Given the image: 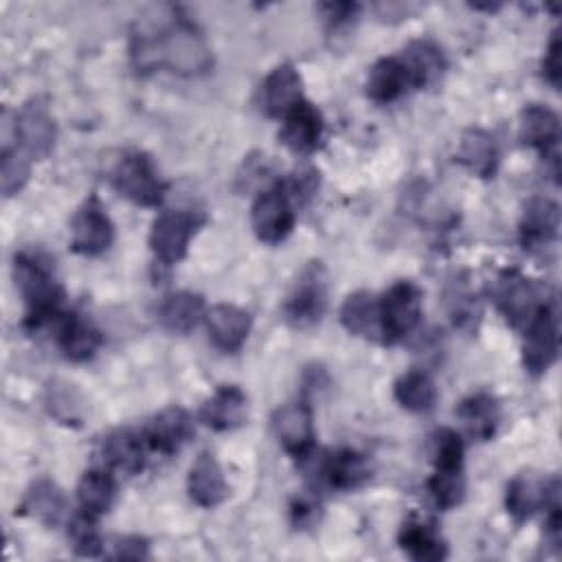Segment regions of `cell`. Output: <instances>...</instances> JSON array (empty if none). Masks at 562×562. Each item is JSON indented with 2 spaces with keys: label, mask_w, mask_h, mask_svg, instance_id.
<instances>
[{
  "label": "cell",
  "mask_w": 562,
  "mask_h": 562,
  "mask_svg": "<svg viewBox=\"0 0 562 562\" xmlns=\"http://www.w3.org/2000/svg\"><path fill=\"white\" fill-rule=\"evenodd\" d=\"M132 59L138 70L149 72L167 68L180 77L206 75L213 66V53L189 18H167L158 26H145L132 37Z\"/></svg>",
  "instance_id": "obj_1"
},
{
  "label": "cell",
  "mask_w": 562,
  "mask_h": 562,
  "mask_svg": "<svg viewBox=\"0 0 562 562\" xmlns=\"http://www.w3.org/2000/svg\"><path fill=\"white\" fill-rule=\"evenodd\" d=\"M13 279L26 303L24 325L37 331L46 325H59L68 316L64 312V290L57 283L50 263L37 252H15L13 257Z\"/></svg>",
  "instance_id": "obj_2"
},
{
  "label": "cell",
  "mask_w": 562,
  "mask_h": 562,
  "mask_svg": "<svg viewBox=\"0 0 562 562\" xmlns=\"http://www.w3.org/2000/svg\"><path fill=\"white\" fill-rule=\"evenodd\" d=\"M112 187L138 206H158L165 198V182L143 151H125L110 169Z\"/></svg>",
  "instance_id": "obj_3"
},
{
  "label": "cell",
  "mask_w": 562,
  "mask_h": 562,
  "mask_svg": "<svg viewBox=\"0 0 562 562\" xmlns=\"http://www.w3.org/2000/svg\"><path fill=\"white\" fill-rule=\"evenodd\" d=\"M327 310V272L321 261H310L296 277L285 303L283 318L296 329L321 323Z\"/></svg>",
  "instance_id": "obj_4"
},
{
  "label": "cell",
  "mask_w": 562,
  "mask_h": 562,
  "mask_svg": "<svg viewBox=\"0 0 562 562\" xmlns=\"http://www.w3.org/2000/svg\"><path fill=\"white\" fill-rule=\"evenodd\" d=\"M422 318V290L413 281L393 283L380 299L382 342L393 345L408 336Z\"/></svg>",
  "instance_id": "obj_5"
},
{
  "label": "cell",
  "mask_w": 562,
  "mask_h": 562,
  "mask_svg": "<svg viewBox=\"0 0 562 562\" xmlns=\"http://www.w3.org/2000/svg\"><path fill=\"white\" fill-rule=\"evenodd\" d=\"M13 140L15 147L29 158H46L57 140L55 119L40 97L29 99L13 119Z\"/></svg>",
  "instance_id": "obj_6"
},
{
  "label": "cell",
  "mask_w": 562,
  "mask_h": 562,
  "mask_svg": "<svg viewBox=\"0 0 562 562\" xmlns=\"http://www.w3.org/2000/svg\"><path fill=\"white\" fill-rule=\"evenodd\" d=\"M492 299L512 327L527 325L544 303L533 281L518 268H507L496 277L492 285Z\"/></svg>",
  "instance_id": "obj_7"
},
{
  "label": "cell",
  "mask_w": 562,
  "mask_h": 562,
  "mask_svg": "<svg viewBox=\"0 0 562 562\" xmlns=\"http://www.w3.org/2000/svg\"><path fill=\"white\" fill-rule=\"evenodd\" d=\"M558 314L551 303H542L527 323L522 340V367L531 375H542L558 360Z\"/></svg>",
  "instance_id": "obj_8"
},
{
  "label": "cell",
  "mask_w": 562,
  "mask_h": 562,
  "mask_svg": "<svg viewBox=\"0 0 562 562\" xmlns=\"http://www.w3.org/2000/svg\"><path fill=\"white\" fill-rule=\"evenodd\" d=\"M198 226L200 217L191 211L178 209L160 213L149 231V248L154 257L165 266L182 261Z\"/></svg>",
  "instance_id": "obj_9"
},
{
  "label": "cell",
  "mask_w": 562,
  "mask_h": 562,
  "mask_svg": "<svg viewBox=\"0 0 562 562\" xmlns=\"http://www.w3.org/2000/svg\"><path fill=\"white\" fill-rule=\"evenodd\" d=\"M301 461L312 463V474L334 490L351 492L371 479L369 459L356 450H338L331 454L310 450Z\"/></svg>",
  "instance_id": "obj_10"
},
{
  "label": "cell",
  "mask_w": 562,
  "mask_h": 562,
  "mask_svg": "<svg viewBox=\"0 0 562 562\" xmlns=\"http://www.w3.org/2000/svg\"><path fill=\"white\" fill-rule=\"evenodd\" d=\"M255 235L266 244L283 241L294 228V204L281 184H274L257 195L250 209Z\"/></svg>",
  "instance_id": "obj_11"
},
{
  "label": "cell",
  "mask_w": 562,
  "mask_h": 562,
  "mask_svg": "<svg viewBox=\"0 0 562 562\" xmlns=\"http://www.w3.org/2000/svg\"><path fill=\"white\" fill-rule=\"evenodd\" d=\"M114 241V224L97 198L86 200L70 222V246L77 255L97 257Z\"/></svg>",
  "instance_id": "obj_12"
},
{
  "label": "cell",
  "mask_w": 562,
  "mask_h": 562,
  "mask_svg": "<svg viewBox=\"0 0 562 562\" xmlns=\"http://www.w3.org/2000/svg\"><path fill=\"white\" fill-rule=\"evenodd\" d=\"M270 428L279 446L292 457L301 459L314 450V415L307 400L279 406L270 417Z\"/></svg>",
  "instance_id": "obj_13"
},
{
  "label": "cell",
  "mask_w": 562,
  "mask_h": 562,
  "mask_svg": "<svg viewBox=\"0 0 562 562\" xmlns=\"http://www.w3.org/2000/svg\"><path fill=\"white\" fill-rule=\"evenodd\" d=\"M518 136L525 145L538 149L544 160L551 162V171L558 178L560 160H558V140H560V119L547 105H527L520 112Z\"/></svg>",
  "instance_id": "obj_14"
},
{
  "label": "cell",
  "mask_w": 562,
  "mask_h": 562,
  "mask_svg": "<svg viewBox=\"0 0 562 562\" xmlns=\"http://www.w3.org/2000/svg\"><path fill=\"white\" fill-rule=\"evenodd\" d=\"M303 101V81L292 64L274 66L259 88V105L268 116L283 119Z\"/></svg>",
  "instance_id": "obj_15"
},
{
  "label": "cell",
  "mask_w": 562,
  "mask_h": 562,
  "mask_svg": "<svg viewBox=\"0 0 562 562\" xmlns=\"http://www.w3.org/2000/svg\"><path fill=\"white\" fill-rule=\"evenodd\" d=\"M204 323L211 342L224 353H235L241 349L252 327L250 314L233 303H217L206 310Z\"/></svg>",
  "instance_id": "obj_16"
},
{
  "label": "cell",
  "mask_w": 562,
  "mask_h": 562,
  "mask_svg": "<svg viewBox=\"0 0 562 562\" xmlns=\"http://www.w3.org/2000/svg\"><path fill=\"white\" fill-rule=\"evenodd\" d=\"M191 437H193V419L180 406L162 408L149 419L145 428L147 446L160 454L178 452L182 446L189 443Z\"/></svg>",
  "instance_id": "obj_17"
},
{
  "label": "cell",
  "mask_w": 562,
  "mask_h": 562,
  "mask_svg": "<svg viewBox=\"0 0 562 562\" xmlns=\"http://www.w3.org/2000/svg\"><path fill=\"white\" fill-rule=\"evenodd\" d=\"M279 138L290 151H294L299 156L312 154L318 147L321 138H323V116H321V112L303 99L296 108H292L283 116Z\"/></svg>",
  "instance_id": "obj_18"
},
{
  "label": "cell",
  "mask_w": 562,
  "mask_h": 562,
  "mask_svg": "<svg viewBox=\"0 0 562 562\" xmlns=\"http://www.w3.org/2000/svg\"><path fill=\"white\" fill-rule=\"evenodd\" d=\"M200 419L204 426L228 432L246 424L248 419V397L239 386L224 384L211 397L204 400L200 408Z\"/></svg>",
  "instance_id": "obj_19"
},
{
  "label": "cell",
  "mask_w": 562,
  "mask_h": 562,
  "mask_svg": "<svg viewBox=\"0 0 562 562\" xmlns=\"http://www.w3.org/2000/svg\"><path fill=\"white\" fill-rule=\"evenodd\" d=\"M518 233L525 250L551 246L560 233V206L549 198H533L525 206Z\"/></svg>",
  "instance_id": "obj_20"
},
{
  "label": "cell",
  "mask_w": 562,
  "mask_h": 562,
  "mask_svg": "<svg viewBox=\"0 0 562 562\" xmlns=\"http://www.w3.org/2000/svg\"><path fill=\"white\" fill-rule=\"evenodd\" d=\"M187 490L195 505L217 507L228 496V485L217 459L209 452H202L189 468Z\"/></svg>",
  "instance_id": "obj_21"
},
{
  "label": "cell",
  "mask_w": 562,
  "mask_h": 562,
  "mask_svg": "<svg viewBox=\"0 0 562 562\" xmlns=\"http://www.w3.org/2000/svg\"><path fill=\"white\" fill-rule=\"evenodd\" d=\"M413 88L435 86L446 72L443 50L432 40H413L400 55Z\"/></svg>",
  "instance_id": "obj_22"
},
{
  "label": "cell",
  "mask_w": 562,
  "mask_h": 562,
  "mask_svg": "<svg viewBox=\"0 0 562 562\" xmlns=\"http://www.w3.org/2000/svg\"><path fill=\"white\" fill-rule=\"evenodd\" d=\"M145 435H138L132 428H116L103 439L101 457L121 474H138L145 468Z\"/></svg>",
  "instance_id": "obj_23"
},
{
  "label": "cell",
  "mask_w": 562,
  "mask_h": 562,
  "mask_svg": "<svg viewBox=\"0 0 562 562\" xmlns=\"http://www.w3.org/2000/svg\"><path fill=\"white\" fill-rule=\"evenodd\" d=\"M457 160L479 178H492L498 169V147L490 132L470 127L461 134Z\"/></svg>",
  "instance_id": "obj_24"
},
{
  "label": "cell",
  "mask_w": 562,
  "mask_h": 562,
  "mask_svg": "<svg viewBox=\"0 0 562 562\" xmlns=\"http://www.w3.org/2000/svg\"><path fill=\"white\" fill-rule=\"evenodd\" d=\"M340 323L353 336L382 342L380 299H375L367 290H358L349 294L340 307Z\"/></svg>",
  "instance_id": "obj_25"
},
{
  "label": "cell",
  "mask_w": 562,
  "mask_h": 562,
  "mask_svg": "<svg viewBox=\"0 0 562 562\" xmlns=\"http://www.w3.org/2000/svg\"><path fill=\"white\" fill-rule=\"evenodd\" d=\"M457 415L463 424V430L474 441H487L496 435V428L501 424V406L498 400L490 393H474L465 397Z\"/></svg>",
  "instance_id": "obj_26"
},
{
  "label": "cell",
  "mask_w": 562,
  "mask_h": 562,
  "mask_svg": "<svg viewBox=\"0 0 562 562\" xmlns=\"http://www.w3.org/2000/svg\"><path fill=\"white\" fill-rule=\"evenodd\" d=\"M64 509H66L64 492L50 479L33 481L20 503L22 516H29L46 527H55L61 520Z\"/></svg>",
  "instance_id": "obj_27"
},
{
  "label": "cell",
  "mask_w": 562,
  "mask_h": 562,
  "mask_svg": "<svg viewBox=\"0 0 562 562\" xmlns=\"http://www.w3.org/2000/svg\"><path fill=\"white\" fill-rule=\"evenodd\" d=\"M397 542L413 560L419 562H439L448 555V544L435 525L419 518H408L402 525Z\"/></svg>",
  "instance_id": "obj_28"
},
{
  "label": "cell",
  "mask_w": 562,
  "mask_h": 562,
  "mask_svg": "<svg viewBox=\"0 0 562 562\" xmlns=\"http://www.w3.org/2000/svg\"><path fill=\"white\" fill-rule=\"evenodd\" d=\"M408 88L413 86L400 57L378 59L367 75V97L375 103H391L400 99Z\"/></svg>",
  "instance_id": "obj_29"
},
{
  "label": "cell",
  "mask_w": 562,
  "mask_h": 562,
  "mask_svg": "<svg viewBox=\"0 0 562 562\" xmlns=\"http://www.w3.org/2000/svg\"><path fill=\"white\" fill-rule=\"evenodd\" d=\"M204 314L202 296L187 290L169 294L158 307V321L171 334H189Z\"/></svg>",
  "instance_id": "obj_30"
},
{
  "label": "cell",
  "mask_w": 562,
  "mask_h": 562,
  "mask_svg": "<svg viewBox=\"0 0 562 562\" xmlns=\"http://www.w3.org/2000/svg\"><path fill=\"white\" fill-rule=\"evenodd\" d=\"M57 342L68 360L86 362L101 347V334L92 323L68 314L57 329Z\"/></svg>",
  "instance_id": "obj_31"
},
{
  "label": "cell",
  "mask_w": 562,
  "mask_h": 562,
  "mask_svg": "<svg viewBox=\"0 0 562 562\" xmlns=\"http://www.w3.org/2000/svg\"><path fill=\"white\" fill-rule=\"evenodd\" d=\"M547 492H549V483H544L536 476H529V474L514 476L507 485V492H505L507 514L516 522L529 520L538 509L544 507Z\"/></svg>",
  "instance_id": "obj_32"
},
{
  "label": "cell",
  "mask_w": 562,
  "mask_h": 562,
  "mask_svg": "<svg viewBox=\"0 0 562 562\" xmlns=\"http://www.w3.org/2000/svg\"><path fill=\"white\" fill-rule=\"evenodd\" d=\"M44 406L50 417L66 426H79L86 415V400L79 389L66 380H50L44 391Z\"/></svg>",
  "instance_id": "obj_33"
},
{
  "label": "cell",
  "mask_w": 562,
  "mask_h": 562,
  "mask_svg": "<svg viewBox=\"0 0 562 562\" xmlns=\"http://www.w3.org/2000/svg\"><path fill=\"white\" fill-rule=\"evenodd\" d=\"M393 395L402 408L411 413H428L437 402V386L432 378L422 369H411L397 378Z\"/></svg>",
  "instance_id": "obj_34"
},
{
  "label": "cell",
  "mask_w": 562,
  "mask_h": 562,
  "mask_svg": "<svg viewBox=\"0 0 562 562\" xmlns=\"http://www.w3.org/2000/svg\"><path fill=\"white\" fill-rule=\"evenodd\" d=\"M114 498H116V483L112 474H108L105 470H88L81 474L77 483L79 509L92 516H101L110 512V507L114 505Z\"/></svg>",
  "instance_id": "obj_35"
},
{
  "label": "cell",
  "mask_w": 562,
  "mask_h": 562,
  "mask_svg": "<svg viewBox=\"0 0 562 562\" xmlns=\"http://www.w3.org/2000/svg\"><path fill=\"white\" fill-rule=\"evenodd\" d=\"M428 494L439 509H452L461 505L465 496V476L461 468H435L428 479Z\"/></svg>",
  "instance_id": "obj_36"
},
{
  "label": "cell",
  "mask_w": 562,
  "mask_h": 562,
  "mask_svg": "<svg viewBox=\"0 0 562 562\" xmlns=\"http://www.w3.org/2000/svg\"><path fill=\"white\" fill-rule=\"evenodd\" d=\"M68 540L72 544V551L83 558H97L103 555V538L97 529V516L79 509L72 514L68 522Z\"/></svg>",
  "instance_id": "obj_37"
},
{
  "label": "cell",
  "mask_w": 562,
  "mask_h": 562,
  "mask_svg": "<svg viewBox=\"0 0 562 562\" xmlns=\"http://www.w3.org/2000/svg\"><path fill=\"white\" fill-rule=\"evenodd\" d=\"M446 305H448V314H450L454 327H459L463 331L476 329V323L481 318V307H479L476 294L465 283L457 281L448 288Z\"/></svg>",
  "instance_id": "obj_38"
},
{
  "label": "cell",
  "mask_w": 562,
  "mask_h": 562,
  "mask_svg": "<svg viewBox=\"0 0 562 562\" xmlns=\"http://www.w3.org/2000/svg\"><path fill=\"white\" fill-rule=\"evenodd\" d=\"M31 158L22 154L18 147H2V158H0V187L4 198L15 195L18 191L24 189L31 176Z\"/></svg>",
  "instance_id": "obj_39"
},
{
  "label": "cell",
  "mask_w": 562,
  "mask_h": 562,
  "mask_svg": "<svg viewBox=\"0 0 562 562\" xmlns=\"http://www.w3.org/2000/svg\"><path fill=\"white\" fill-rule=\"evenodd\" d=\"M430 459L435 468H461L463 465V441L450 428H439L430 437Z\"/></svg>",
  "instance_id": "obj_40"
},
{
  "label": "cell",
  "mask_w": 562,
  "mask_h": 562,
  "mask_svg": "<svg viewBox=\"0 0 562 562\" xmlns=\"http://www.w3.org/2000/svg\"><path fill=\"white\" fill-rule=\"evenodd\" d=\"M103 555L114 560H145L149 558V544L140 536H114L103 542Z\"/></svg>",
  "instance_id": "obj_41"
},
{
  "label": "cell",
  "mask_w": 562,
  "mask_h": 562,
  "mask_svg": "<svg viewBox=\"0 0 562 562\" xmlns=\"http://www.w3.org/2000/svg\"><path fill=\"white\" fill-rule=\"evenodd\" d=\"M281 189L288 193L292 204H307L318 189V171L314 169H303L299 173H292L288 180L279 182Z\"/></svg>",
  "instance_id": "obj_42"
},
{
  "label": "cell",
  "mask_w": 562,
  "mask_h": 562,
  "mask_svg": "<svg viewBox=\"0 0 562 562\" xmlns=\"http://www.w3.org/2000/svg\"><path fill=\"white\" fill-rule=\"evenodd\" d=\"M290 518L296 529H310L321 518V503L314 496H299L290 505Z\"/></svg>",
  "instance_id": "obj_43"
},
{
  "label": "cell",
  "mask_w": 562,
  "mask_h": 562,
  "mask_svg": "<svg viewBox=\"0 0 562 562\" xmlns=\"http://www.w3.org/2000/svg\"><path fill=\"white\" fill-rule=\"evenodd\" d=\"M560 53H562V42H560V33H553L544 59H542V72L544 79L558 90L560 88V77H562V66H560Z\"/></svg>",
  "instance_id": "obj_44"
}]
</instances>
